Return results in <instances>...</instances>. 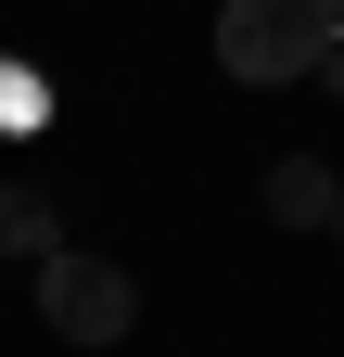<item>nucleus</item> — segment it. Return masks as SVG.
<instances>
[{"instance_id": "nucleus-1", "label": "nucleus", "mask_w": 344, "mask_h": 357, "mask_svg": "<svg viewBox=\"0 0 344 357\" xmlns=\"http://www.w3.org/2000/svg\"><path fill=\"white\" fill-rule=\"evenodd\" d=\"M331 38H344V0H217V64H230L242 89L319 77Z\"/></svg>"}, {"instance_id": "nucleus-2", "label": "nucleus", "mask_w": 344, "mask_h": 357, "mask_svg": "<svg viewBox=\"0 0 344 357\" xmlns=\"http://www.w3.org/2000/svg\"><path fill=\"white\" fill-rule=\"evenodd\" d=\"M38 319H52V344H90V357H115L127 332H141V281H127L115 255H52L38 268Z\"/></svg>"}, {"instance_id": "nucleus-3", "label": "nucleus", "mask_w": 344, "mask_h": 357, "mask_svg": "<svg viewBox=\"0 0 344 357\" xmlns=\"http://www.w3.org/2000/svg\"><path fill=\"white\" fill-rule=\"evenodd\" d=\"M268 217H281V230H344V178H331V153H281V166H268Z\"/></svg>"}, {"instance_id": "nucleus-4", "label": "nucleus", "mask_w": 344, "mask_h": 357, "mask_svg": "<svg viewBox=\"0 0 344 357\" xmlns=\"http://www.w3.org/2000/svg\"><path fill=\"white\" fill-rule=\"evenodd\" d=\"M0 255H26V268H52V255H64V217H52V192L0 178Z\"/></svg>"}, {"instance_id": "nucleus-5", "label": "nucleus", "mask_w": 344, "mask_h": 357, "mask_svg": "<svg viewBox=\"0 0 344 357\" xmlns=\"http://www.w3.org/2000/svg\"><path fill=\"white\" fill-rule=\"evenodd\" d=\"M319 89H344V38H331V64H319Z\"/></svg>"}]
</instances>
